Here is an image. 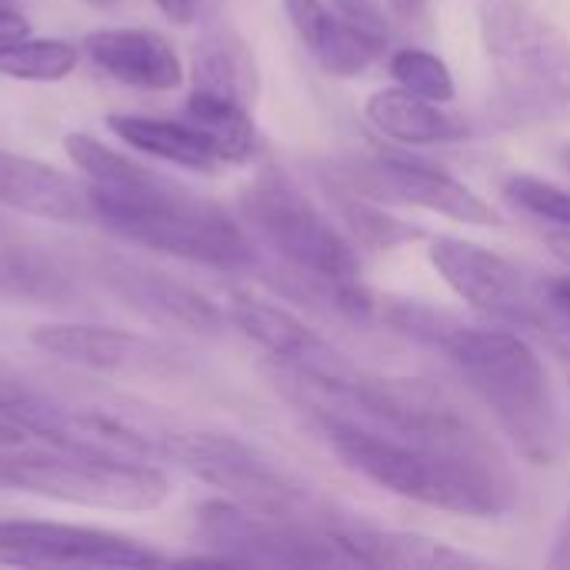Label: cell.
I'll return each mask as SVG.
<instances>
[{
    "label": "cell",
    "instance_id": "cell-1",
    "mask_svg": "<svg viewBox=\"0 0 570 570\" xmlns=\"http://www.w3.org/2000/svg\"><path fill=\"white\" fill-rule=\"evenodd\" d=\"M63 150L83 174L94 220L117 237L214 271H250L257 244L250 230L210 197L107 147L94 134H67Z\"/></svg>",
    "mask_w": 570,
    "mask_h": 570
},
{
    "label": "cell",
    "instance_id": "cell-2",
    "mask_svg": "<svg viewBox=\"0 0 570 570\" xmlns=\"http://www.w3.org/2000/svg\"><path fill=\"white\" fill-rule=\"evenodd\" d=\"M374 317L444 354L451 371L481 401L524 461L538 468L561 461L564 428L548 367L514 327H474L407 297H377Z\"/></svg>",
    "mask_w": 570,
    "mask_h": 570
},
{
    "label": "cell",
    "instance_id": "cell-3",
    "mask_svg": "<svg viewBox=\"0 0 570 570\" xmlns=\"http://www.w3.org/2000/svg\"><path fill=\"white\" fill-rule=\"evenodd\" d=\"M297 407L354 474L391 491L394 498L481 521L504 518L518 504V488L504 454H471L411 441L361 424L324 404L304 401Z\"/></svg>",
    "mask_w": 570,
    "mask_h": 570
},
{
    "label": "cell",
    "instance_id": "cell-4",
    "mask_svg": "<svg viewBox=\"0 0 570 570\" xmlns=\"http://www.w3.org/2000/svg\"><path fill=\"white\" fill-rule=\"evenodd\" d=\"M250 237L277 254L301 297L347 317H374L377 297L361 284L354 240L281 167H264L237 197Z\"/></svg>",
    "mask_w": 570,
    "mask_h": 570
},
{
    "label": "cell",
    "instance_id": "cell-5",
    "mask_svg": "<svg viewBox=\"0 0 570 570\" xmlns=\"http://www.w3.org/2000/svg\"><path fill=\"white\" fill-rule=\"evenodd\" d=\"M0 488L90 511H154L170 498V481L150 461L80 451L0 448Z\"/></svg>",
    "mask_w": 570,
    "mask_h": 570
},
{
    "label": "cell",
    "instance_id": "cell-6",
    "mask_svg": "<svg viewBox=\"0 0 570 570\" xmlns=\"http://www.w3.org/2000/svg\"><path fill=\"white\" fill-rule=\"evenodd\" d=\"M481 37L508 104L521 114L570 107V37L528 0H484Z\"/></svg>",
    "mask_w": 570,
    "mask_h": 570
},
{
    "label": "cell",
    "instance_id": "cell-7",
    "mask_svg": "<svg viewBox=\"0 0 570 570\" xmlns=\"http://www.w3.org/2000/svg\"><path fill=\"white\" fill-rule=\"evenodd\" d=\"M164 461L180 464L187 474L250 511L304 521L314 504L311 488L294 471L230 434H164Z\"/></svg>",
    "mask_w": 570,
    "mask_h": 570
},
{
    "label": "cell",
    "instance_id": "cell-8",
    "mask_svg": "<svg viewBox=\"0 0 570 570\" xmlns=\"http://www.w3.org/2000/svg\"><path fill=\"white\" fill-rule=\"evenodd\" d=\"M197 541L220 554L227 568H334L351 564L327 528L240 508L234 501H207L197 508Z\"/></svg>",
    "mask_w": 570,
    "mask_h": 570
},
{
    "label": "cell",
    "instance_id": "cell-9",
    "mask_svg": "<svg viewBox=\"0 0 570 570\" xmlns=\"http://www.w3.org/2000/svg\"><path fill=\"white\" fill-rule=\"evenodd\" d=\"M428 257L444 277V284L481 317L514 331H538L548 337H558V331H564L561 317L548 301V291L498 250L461 237H438Z\"/></svg>",
    "mask_w": 570,
    "mask_h": 570
},
{
    "label": "cell",
    "instance_id": "cell-10",
    "mask_svg": "<svg viewBox=\"0 0 570 570\" xmlns=\"http://www.w3.org/2000/svg\"><path fill=\"white\" fill-rule=\"evenodd\" d=\"M321 177L351 187L377 204H401V207H417L428 214L451 217L458 224H474V227H501V214L464 180L454 174L407 160V157H391V154H367V157H341L321 170Z\"/></svg>",
    "mask_w": 570,
    "mask_h": 570
},
{
    "label": "cell",
    "instance_id": "cell-11",
    "mask_svg": "<svg viewBox=\"0 0 570 570\" xmlns=\"http://www.w3.org/2000/svg\"><path fill=\"white\" fill-rule=\"evenodd\" d=\"M230 321L271 357V371L311 391H334L361 371L347 361V354L314 334L301 317L254 294L230 297Z\"/></svg>",
    "mask_w": 570,
    "mask_h": 570
},
{
    "label": "cell",
    "instance_id": "cell-12",
    "mask_svg": "<svg viewBox=\"0 0 570 570\" xmlns=\"http://www.w3.org/2000/svg\"><path fill=\"white\" fill-rule=\"evenodd\" d=\"M0 564L10 568H157L164 558L147 544L80 524L0 521Z\"/></svg>",
    "mask_w": 570,
    "mask_h": 570
},
{
    "label": "cell",
    "instance_id": "cell-13",
    "mask_svg": "<svg viewBox=\"0 0 570 570\" xmlns=\"http://www.w3.org/2000/svg\"><path fill=\"white\" fill-rule=\"evenodd\" d=\"M30 344L63 364L114 374V377H167L180 371V354L154 337L97 327V324H43L30 334Z\"/></svg>",
    "mask_w": 570,
    "mask_h": 570
},
{
    "label": "cell",
    "instance_id": "cell-14",
    "mask_svg": "<svg viewBox=\"0 0 570 570\" xmlns=\"http://www.w3.org/2000/svg\"><path fill=\"white\" fill-rule=\"evenodd\" d=\"M97 277L114 297H120L127 307H134L154 324H167L207 337L224 331V311L210 297L160 271H150L124 257H104L97 264Z\"/></svg>",
    "mask_w": 570,
    "mask_h": 570
},
{
    "label": "cell",
    "instance_id": "cell-15",
    "mask_svg": "<svg viewBox=\"0 0 570 570\" xmlns=\"http://www.w3.org/2000/svg\"><path fill=\"white\" fill-rule=\"evenodd\" d=\"M344 558L357 568L377 570H461L484 568L481 558L451 548L448 541L417 534V531H394L377 528L351 518H337L324 524Z\"/></svg>",
    "mask_w": 570,
    "mask_h": 570
},
{
    "label": "cell",
    "instance_id": "cell-16",
    "mask_svg": "<svg viewBox=\"0 0 570 570\" xmlns=\"http://www.w3.org/2000/svg\"><path fill=\"white\" fill-rule=\"evenodd\" d=\"M83 53L114 80L134 90H177L184 60L167 37L147 27H104L83 37Z\"/></svg>",
    "mask_w": 570,
    "mask_h": 570
},
{
    "label": "cell",
    "instance_id": "cell-17",
    "mask_svg": "<svg viewBox=\"0 0 570 570\" xmlns=\"http://www.w3.org/2000/svg\"><path fill=\"white\" fill-rule=\"evenodd\" d=\"M0 207L53 224L94 220L87 184H77L63 170L37 157H23L10 150H0Z\"/></svg>",
    "mask_w": 570,
    "mask_h": 570
},
{
    "label": "cell",
    "instance_id": "cell-18",
    "mask_svg": "<svg viewBox=\"0 0 570 570\" xmlns=\"http://www.w3.org/2000/svg\"><path fill=\"white\" fill-rule=\"evenodd\" d=\"M0 301L30 307H73L83 301L80 274L53 250L0 237Z\"/></svg>",
    "mask_w": 570,
    "mask_h": 570
},
{
    "label": "cell",
    "instance_id": "cell-19",
    "mask_svg": "<svg viewBox=\"0 0 570 570\" xmlns=\"http://www.w3.org/2000/svg\"><path fill=\"white\" fill-rule=\"evenodd\" d=\"M364 117L371 120V127L381 137L411 144V147L458 144L471 134V127L461 114H451V110H444V104L428 100L401 83L374 90L364 104Z\"/></svg>",
    "mask_w": 570,
    "mask_h": 570
},
{
    "label": "cell",
    "instance_id": "cell-20",
    "mask_svg": "<svg viewBox=\"0 0 570 570\" xmlns=\"http://www.w3.org/2000/svg\"><path fill=\"white\" fill-rule=\"evenodd\" d=\"M284 13L307 53L334 77H361L381 57V50L347 27L324 0H284Z\"/></svg>",
    "mask_w": 570,
    "mask_h": 570
},
{
    "label": "cell",
    "instance_id": "cell-21",
    "mask_svg": "<svg viewBox=\"0 0 570 570\" xmlns=\"http://www.w3.org/2000/svg\"><path fill=\"white\" fill-rule=\"evenodd\" d=\"M107 127L120 144L154 160H167L187 170H214L224 164L210 137L200 127H194L187 117L174 120V117H147V114H110Z\"/></svg>",
    "mask_w": 570,
    "mask_h": 570
},
{
    "label": "cell",
    "instance_id": "cell-22",
    "mask_svg": "<svg viewBox=\"0 0 570 570\" xmlns=\"http://www.w3.org/2000/svg\"><path fill=\"white\" fill-rule=\"evenodd\" d=\"M261 87L257 63L250 47L234 30H210L197 40L190 53V90L230 97L240 104H254Z\"/></svg>",
    "mask_w": 570,
    "mask_h": 570
},
{
    "label": "cell",
    "instance_id": "cell-23",
    "mask_svg": "<svg viewBox=\"0 0 570 570\" xmlns=\"http://www.w3.org/2000/svg\"><path fill=\"white\" fill-rule=\"evenodd\" d=\"M184 117L210 137L224 164H247L261 150L257 124L250 117V107L240 100L190 90L184 104Z\"/></svg>",
    "mask_w": 570,
    "mask_h": 570
},
{
    "label": "cell",
    "instance_id": "cell-24",
    "mask_svg": "<svg viewBox=\"0 0 570 570\" xmlns=\"http://www.w3.org/2000/svg\"><path fill=\"white\" fill-rule=\"evenodd\" d=\"M321 184L327 190V200L337 207L341 224H347V234L357 244H364L371 250H394L401 244H414L424 237V230L417 224H407V220L387 214L384 204H377L351 187H341L327 177H321Z\"/></svg>",
    "mask_w": 570,
    "mask_h": 570
},
{
    "label": "cell",
    "instance_id": "cell-25",
    "mask_svg": "<svg viewBox=\"0 0 570 570\" xmlns=\"http://www.w3.org/2000/svg\"><path fill=\"white\" fill-rule=\"evenodd\" d=\"M80 50L67 40L50 37H17L0 43V77L30 80V83H57L77 70Z\"/></svg>",
    "mask_w": 570,
    "mask_h": 570
},
{
    "label": "cell",
    "instance_id": "cell-26",
    "mask_svg": "<svg viewBox=\"0 0 570 570\" xmlns=\"http://www.w3.org/2000/svg\"><path fill=\"white\" fill-rule=\"evenodd\" d=\"M504 197L528 217L541 220V224H551L554 230H561L570 240V190L554 184V180H544V177H534V174H511L504 180Z\"/></svg>",
    "mask_w": 570,
    "mask_h": 570
},
{
    "label": "cell",
    "instance_id": "cell-27",
    "mask_svg": "<svg viewBox=\"0 0 570 570\" xmlns=\"http://www.w3.org/2000/svg\"><path fill=\"white\" fill-rule=\"evenodd\" d=\"M391 73H394V80L401 87H407V90H414V94H421L428 100H438V104L454 100V90L458 87H454L451 67L438 53H431L424 47H404V50H397L391 57Z\"/></svg>",
    "mask_w": 570,
    "mask_h": 570
},
{
    "label": "cell",
    "instance_id": "cell-28",
    "mask_svg": "<svg viewBox=\"0 0 570 570\" xmlns=\"http://www.w3.org/2000/svg\"><path fill=\"white\" fill-rule=\"evenodd\" d=\"M331 3L347 27H354L367 43H374L384 53V47L391 43V20L381 0H331Z\"/></svg>",
    "mask_w": 570,
    "mask_h": 570
},
{
    "label": "cell",
    "instance_id": "cell-29",
    "mask_svg": "<svg viewBox=\"0 0 570 570\" xmlns=\"http://www.w3.org/2000/svg\"><path fill=\"white\" fill-rule=\"evenodd\" d=\"M544 291H548V301H551L554 314H558V317H561V324H564V334L570 337V277L548 281V284H544Z\"/></svg>",
    "mask_w": 570,
    "mask_h": 570
},
{
    "label": "cell",
    "instance_id": "cell-30",
    "mask_svg": "<svg viewBox=\"0 0 570 570\" xmlns=\"http://www.w3.org/2000/svg\"><path fill=\"white\" fill-rule=\"evenodd\" d=\"M17 37H30V20L20 10L0 3V43L3 40H17Z\"/></svg>",
    "mask_w": 570,
    "mask_h": 570
},
{
    "label": "cell",
    "instance_id": "cell-31",
    "mask_svg": "<svg viewBox=\"0 0 570 570\" xmlns=\"http://www.w3.org/2000/svg\"><path fill=\"white\" fill-rule=\"evenodd\" d=\"M548 568L554 570H570V511L564 514L558 534H554V544H551V554H548Z\"/></svg>",
    "mask_w": 570,
    "mask_h": 570
},
{
    "label": "cell",
    "instance_id": "cell-32",
    "mask_svg": "<svg viewBox=\"0 0 570 570\" xmlns=\"http://www.w3.org/2000/svg\"><path fill=\"white\" fill-rule=\"evenodd\" d=\"M154 3L170 23H190L197 13V0H154Z\"/></svg>",
    "mask_w": 570,
    "mask_h": 570
},
{
    "label": "cell",
    "instance_id": "cell-33",
    "mask_svg": "<svg viewBox=\"0 0 570 570\" xmlns=\"http://www.w3.org/2000/svg\"><path fill=\"white\" fill-rule=\"evenodd\" d=\"M27 438H30L27 431H20L7 417H0V448H20V444H27Z\"/></svg>",
    "mask_w": 570,
    "mask_h": 570
},
{
    "label": "cell",
    "instance_id": "cell-34",
    "mask_svg": "<svg viewBox=\"0 0 570 570\" xmlns=\"http://www.w3.org/2000/svg\"><path fill=\"white\" fill-rule=\"evenodd\" d=\"M83 3H90V7H97V10H110L117 0H83Z\"/></svg>",
    "mask_w": 570,
    "mask_h": 570
},
{
    "label": "cell",
    "instance_id": "cell-35",
    "mask_svg": "<svg viewBox=\"0 0 570 570\" xmlns=\"http://www.w3.org/2000/svg\"><path fill=\"white\" fill-rule=\"evenodd\" d=\"M558 157H561V164H564V167H568V170H570V144H568V147H564V150H561V154H558Z\"/></svg>",
    "mask_w": 570,
    "mask_h": 570
}]
</instances>
